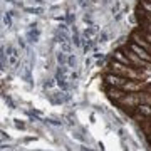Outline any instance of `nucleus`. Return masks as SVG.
<instances>
[{
    "instance_id": "obj_1",
    "label": "nucleus",
    "mask_w": 151,
    "mask_h": 151,
    "mask_svg": "<svg viewBox=\"0 0 151 151\" xmlns=\"http://www.w3.org/2000/svg\"><path fill=\"white\" fill-rule=\"evenodd\" d=\"M109 72L123 76L126 79H138V81H143V79H145V74H143L141 69H136L134 65L121 64L118 60H111V64H109Z\"/></svg>"
},
{
    "instance_id": "obj_2",
    "label": "nucleus",
    "mask_w": 151,
    "mask_h": 151,
    "mask_svg": "<svg viewBox=\"0 0 151 151\" xmlns=\"http://www.w3.org/2000/svg\"><path fill=\"white\" fill-rule=\"evenodd\" d=\"M139 104H141V101H139V94H138V92H126V96L118 101V106L123 109L124 113L129 114V116L134 114L136 108H138Z\"/></svg>"
},
{
    "instance_id": "obj_3",
    "label": "nucleus",
    "mask_w": 151,
    "mask_h": 151,
    "mask_svg": "<svg viewBox=\"0 0 151 151\" xmlns=\"http://www.w3.org/2000/svg\"><path fill=\"white\" fill-rule=\"evenodd\" d=\"M128 81L129 79H126L123 76L114 74V72H108V74L104 76V84L106 86H111V87H123Z\"/></svg>"
},
{
    "instance_id": "obj_4",
    "label": "nucleus",
    "mask_w": 151,
    "mask_h": 151,
    "mask_svg": "<svg viewBox=\"0 0 151 151\" xmlns=\"http://www.w3.org/2000/svg\"><path fill=\"white\" fill-rule=\"evenodd\" d=\"M123 50H124V54L128 55V59H129L131 65H134L136 69H141V70H143V69L146 67V65H151V64H148V62H145V60L141 59V57H139L138 54H134V52H133V50H131V49L128 47V45H126V47H124Z\"/></svg>"
},
{
    "instance_id": "obj_5",
    "label": "nucleus",
    "mask_w": 151,
    "mask_h": 151,
    "mask_svg": "<svg viewBox=\"0 0 151 151\" xmlns=\"http://www.w3.org/2000/svg\"><path fill=\"white\" fill-rule=\"evenodd\" d=\"M148 82L145 81H138V79H129V81L126 82L123 86V89L126 92H141V91H145V89H148Z\"/></svg>"
},
{
    "instance_id": "obj_6",
    "label": "nucleus",
    "mask_w": 151,
    "mask_h": 151,
    "mask_svg": "<svg viewBox=\"0 0 151 151\" xmlns=\"http://www.w3.org/2000/svg\"><path fill=\"white\" fill-rule=\"evenodd\" d=\"M106 94L108 97L113 101L114 104H118L119 99H123L126 96V91H124L123 87H111V86H106Z\"/></svg>"
},
{
    "instance_id": "obj_7",
    "label": "nucleus",
    "mask_w": 151,
    "mask_h": 151,
    "mask_svg": "<svg viewBox=\"0 0 151 151\" xmlns=\"http://www.w3.org/2000/svg\"><path fill=\"white\" fill-rule=\"evenodd\" d=\"M128 47H129L131 50L134 52V54H138V55H139L141 59L145 60V62L151 64V54L148 52V50H146V49H143L141 45H138L136 42H129V44H128Z\"/></svg>"
},
{
    "instance_id": "obj_8",
    "label": "nucleus",
    "mask_w": 151,
    "mask_h": 151,
    "mask_svg": "<svg viewBox=\"0 0 151 151\" xmlns=\"http://www.w3.org/2000/svg\"><path fill=\"white\" fill-rule=\"evenodd\" d=\"M19 59H20L19 49L14 47V45H9V47H7V62H9V65H10V67H15Z\"/></svg>"
},
{
    "instance_id": "obj_9",
    "label": "nucleus",
    "mask_w": 151,
    "mask_h": 151,
    "mask_svg": "<svg viewBox=\"0 0 151 151\" xmlns=\"http://www.w3.org/2000/svg\"><path fill=\"white\" fill-rule=\"evenodd\" d=\"M131 42H136L138 45H141L143 49H146L148 52L151 54V44L146 40L145 37H143V34L141 32H138V30H134V32L131 34Z\"/></svg>"
},
{
    "instance_id": "obj_10",
    "label": "nucleus",
    "mask_w": 151,
    "mask_h": 151,
    "mask_svg": "<svg viewBox=\"0 0 151 151\" xmlns=\"http://www.w3.org/2000/svg\"><path fill=\"white\" fill-rule=\"evenodd\" d=\"M133 116L138 119H151V106L150 104H139Z\"/></svg>"
},
{
    "instance_id": "obj_11",
    "label": "nucleus",
    "mask_w": 151,
    "mask_h": 151,
    "mask_svg": "<svg viewBox=\"0 0 151 151\" xmlns=\"http://www.w3.org/2000/svg\"><path fill=\"white\" fill-rule=\"evenodd\" d=\"M113 60H118V62H121V64H126V65H131L129 59H128V55L124 54L123 49H119V50H116L113 55Z\"/></svg>"
},
{
    "instance_id": "obj_12",
    "label": "nucleus",
    "mask_w": 151,
    "mask_h": 151,
    "mask_svg": "<svg viewBox=\"0 0 151 151\" xmlns=\"http://www.w3.org/2000/svg\"><path fill=\"white\" fill-rule=\"evenodd\" d=\"M27 39H29V42H39V29L35 27V25H30V29H29V32H27Z\"/></svg>"
},
{
    "instance_id": "obj_13",
    "label": "nucleus",
    "mask_w": 151,
    "mask_h": 151,
    "mask_svg": "<svg viewBox=\"0 0 151 151\" xmlns=\"http://www.w3.org/2000/svg\"><path fill=\"white\" fill-rule=\"evenodd\" d=\"M138 14H139V17H141V22H148V24H151V14L150 12H146V10H143V9H138Z\"/></svg>"
},
{
    "instance_id": "obj_14",
    "label": "nucleus",
    "mask_w": 151,
    "mask_h": 151,
    "mask_svg": "<svg viewBox=\"0 0 151 151\" xmlns=\"http://www.w3.org/2000/svg\"><path fill=\"white\" fill-rule=\"evenodd\" d=\"M96 34H97V29L92 25V27H89V29H86V30H84V37L89 40V39H91L92 35H96Z\"/></svg>"
},
{
    "instance_id": "obj_15",
    "label": "nucleus",
    "mask_w": 151,
    "mask_h": 151,
    "mask_svg": "<svg viewBox=\"0 0 151 151\" xmlns=\"http://www.w3.org/2000/svg\"><path fill=\"white\" fill-rule=\"evenodd\" d=\"M70 42H72V40H67V42H62L60 44V50H62V52H65V54H67V52H70Z\"/></svg>"
},
{
    "instance_id": "obj_16",
    "label": "nucleus",
    "mask_w": 151,
    "mask_h": 151,
    "mask_svg": "<svg viewBox=\"0 0 151 151\" xmlns=\"http://www.w3.org/2000/svg\"><path fill=\"white\" fill-rule=\"evenodd\" d=\"M57 62H59L60 65H64L65 62H67V57H65V52H62V50H60L59 54H57Z\"/></svg>"
},
{
    "instance_id": "obj_17",
    "label": "nucleus",
    "mask_w": 151,
    "mask_h": 151,
    "mask_svg": "<svg viewBox=\"0 0 151 151\" xmlns=\"http://www.w3.org/2000/svg\"><path fill=\"white\" fill-rule=\"evenodd\" d=\"M4 22H5L7 27H12V20H10V15H5L4 17Z\"/></svg>"
},
{
    "instance_id": "obj_18",
    "label": "nucleus",
    "mask_w": 151,
    "mask_h": 151,
    "mask_svg": "<svg viewBox=\"0 0 151 151\" xmlns=\"http://www.w3.org/2000/svg\"><path fill=\"white\" fill-rule=\"evenodd\" d=\"M141 34H143V37H145L146 40L151 44V34H150V32H145V30H141Z\"/></svg>"
},
{
    "instance_id": "obj_19",
    "label": "nucleus",
    "mask_w": 151,
    "mask_h": 151,
    "mask_svg": "<svg viewBox=\"0 0 151 151\" xmlns=\"http://www.w3.org/2000/svg\"><path fill=\"white\" fill-rule=\"evenodd\" d=\"M67 64H69V65H72V67L76 65V57H74V55H70L69 59H67Z\"/></svg>"
},
{
    "instance_id": "obj_20",
    "label": "nucleus",
    "mask_w": 151,
    "mask_h": 151,
    "mask_svg": "<svg viewBox=\"0 0 151 151\" xmlns=\"http://www.w3.org/2000/svg\"><path fill=\"white\" fill-rule=\"evenodd\" d=\"M27 12H32V14H39V12H42V9H27Z\"/></svg>"
},
{
    "instance_id": "obj_21",
    "label": "nucleus",
    "mask_w": 151,
    "mask_h": 151,
    "mask_svg": "<svg viewBox=\"0 0 151 151\" xmlns=\"http://www.w3.org/2000/svg\"><path fill=\"white\" fill-rule=\"evenodd\" d=\"M99 40H101V42H106V34H103V35L99 37Z\"/></svg>"
},
{
    "instance_id": "obj_22",
    "label": "nucleus",
    "mask_w": 151,
    "mask_h": 151,
    "mask_svg": "<svg viewBox=\"0 0 151 151\" xmlns=\"http://www.w3.org/2000/svg\"><path fill=\"white\" fill-rule=\"evenodd\" d=\"M148 139H150V143H151V133H150V136H148Z\"/></svg>"
},
{
    "instance_id": "obj_23",
    "label": "nucleus",
    "mask_w": 151,
    "mask_h": 151,
    "mask_svg": "<svg viewBox=\"0 0 151 151\" xmlns=\"http://www.w3.org/2000/svg\"><path fill=\"white\" fill-rule=\"evenodd\" d=\"M150 133H151V131H150Z\"/></svg>"
}]
</instances>
